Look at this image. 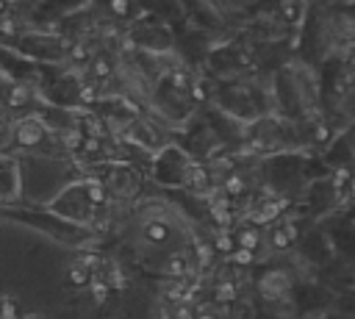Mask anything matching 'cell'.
<instances>
[{"label": "cell", "instance_id": "cell-1", "mask_svg": "<svg viewBox=\"0 0 355 319\" xmlns=\"http://www.w3.org/2000/svg\"><path fill=\"white\" fill-rule=\"evenodd\" d=\"M191 164H194V155H191L183 144L169 141V144H164L158 153L150 155L147 172H150V178L155 180V186L172 191V189H183Z\"/></svg>", "mask_w": 355, "mask_h": 319}, {"label": "cell", "instance_id": "cell-2", "mask_svg": "<svg viewBox=\"0 0 355 319\" xmlns=\"http://www.w3.org/2000/svg\"><path fill=\"white\" fill-rule=\"evenodd\" d=\"M108 208V205H105ZM103 205H97L92 200V189H89V178L67 186L58 200L50 202V214H55L58 219H67V222H75V225H94L103 214H105Z\"/></svg>", "mask_w": 355, "mask_h": 319}, {"label": "cell", "instance_id": "cell-3", "mask_svg": "<svg viewBox=\"0 0 355 319\" xmlns=\"http://www.w3.org/2000/svg\"><path fill=\"white\" fill-rule=\"evenodd\" d=\"M8 47L25 55L33 64H61L69 53V39L61 33H42V31H19L11 36Z\"/></svg>", "mask_w": 355, "mask_h": 319}, {"label": "cell", "instance_id": "cell-4", "mask_svg": "<svg viewBox=\"0 0 355 319\" xmlns=\"http://www.w3.org/2000/svg\"><path fill=\"white\" fill-rule=\"evenodd\" d=\"M97 169H100V175H94V178L103 180V186L108 189L111 200H133L141 191V172H139V166L133 161H122V158L111 161V158H105V161L97 164Z\"/></svg>", "mask_w": 355, "mask_h": 319}, {"label": "cell", "instance_id": "cell-5", "mask_svg": "<svg viewBox=\"0 0 355 319\" xmlns=\"http://www.w3.org/2000/svg\"><path fill=\"white\" fill-rule=\"evenodd\" d=\"M297 286V277L286 266H266L261 275L252 277V288L258 294V302L275 305L283 300H291V291Z\"/></svg>", "mask_w": 355, "mask_h": 319}, {"label": "cell", "instance_id": "cell-6", "mask_svg": "<svg viewBox=\"0 0 355 319\" xmlns=\"http://www.w3.org/2000/svg\"><path fill=\"white\" fill-rule=\"evenodd\" d=\"M164 122H153V119H147V117H133L130 122H128V128L119 133L133 150H139V153H144V155H153V153H158L164 144H169L172 139H169V133L161 128Z\"/></svg>", "mask_w": 355, "mask_h": 319}, {"label": "cell", "instance_id": "cell-7", "mask_svg": "<svg viewBox=\"0 0 355 319\" xmlns=\"http://www.w3.org/2000/svg\"><path fill=\"white\" fill-rule=\"evenodd\" d=\"M11 141L22 150H42L50 141H58V133L47 125L42 114H25L11 125Z\"/></svg>", "mask_w": 355, "mask_h": 319}, {"label": "cell", "instance_id": "cell-8", "mask_svg": "<svg viewBox=\"0 0 355 319\" xmlns=\"http://www.w3.org/2000/svg\"><path fill=\"white\" fill-rule=\"evenodd\" d=\"M128 42L136 50H150V53H175L178 42L175 33L169 31L166 22H153V19H141L136 28H130Z\"/></svg>", "mask_w": 355, "mask_h": 319}, {"label": "cell", "instance_id": "cell-9", "mask_svg": "<svg viewBox=\"0 0 355 319\" xmlns=\"http://www.w3.org/2000/svg\"><path fill=\"white\" fill-rule=\"evenodd\" d=\"M92 277H94V272H92L83 261H78V258L67 266V283H69V286H75V288L89 286V283H92Z\"/></svg>", "mask_w": 355, "mask_h": 319}, {"label": "cell", "instance_id": "cell-10", "mask_svg": "<svg viewBox=\"0 0 355 319\" xmlns=\"http://www.w3.org/2000/svg\"><path fill=\"white\" fill-rule=\"evenodd\" d=\"M0 319H19V300L11 294L0 297Z\"/></svg>", "mask_w": 355, "mask_h": 319}, {"label": "cell", "instance_id": "cell-11", "mask_svg": "<svg viewBox=\"0 0 355 319\" xmlns=\"http://www.w3.org/2000/svg\"><path fill=\"white\" fill-rule=\"evenodd\" d=\"M211 8H227V11H236V8H247L250 3L255 0H205Z\"/></svg>", "mask_w": 355, "mask_h": 319}, {"label": "cell", "instance_id": "cell-12", "mask_svg": "<svg viewBox=\"0 0 355 319\" xmlns=\"http://www.w3.org/2000/svg\"><path fill=\"white\" fill-rule=\"evenodd\" d=\"M197 319H225V316L219 313V308H211V302H208L205 308L197 305Z\"/></svg>", "mask_w": 355, "mask_h": 319}, {"label": "cell", "instance_id": "cell-13", "mask_svg": "<svg viewBox=\"0 0 355 319\" xmlns=\"http://www.w3.org/2000/svg\"><path fill=\"white\" fill-rule=\"evenodd\" d=\"M341 58H344V67H347V72H349V75H352V80H355V42H352V47H349V50H347Z\"/></svg>", "mask_w": 355, "mask_h": 319}, {"label": "cell", "instance_id": "cell-14", "mask_svg": "<svg viewBox=\"0 0 355 319\" xmlns=\"http://www.w3.org/2000/svg\"><path fill=\"white\" fill-rule=\"evenodd\" d=\"M344 139H347V144H349V150H352V158H355V125H349V128L344 130Z\"/></svg>", "mask_w": 355, "mask_h": 319}, {"label": "cell", "instance_id": "cell-15", "mask_svg": "<svg viewBox=\"0 0 355 319\" xmlns=\"http://www.w3.org/2000/svg\"><path fill=\"white\" fill-rule=\"evenodd\" d=\"M22 319H42L39 313H28V316H22Z\"/></svg>", "mask_w": 355, "mask_h": 319}, {"label": "cell", "instance_id": "cell-16", "mask_svg": "<svg viewBox=\"0 0 355 319\" xmlns=\"http://www.w3.org/2000/svg\"><path fill=\"white\" fill-rule=\"evenodd\" d=\"M347 3H355V0H347Z\"/></svg>", "mask_w": 355, "mask_h": 319}]
</instances>
